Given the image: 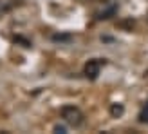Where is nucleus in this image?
Masks as SVG:
<instances>
[{
	"label": "nucleus",
	"mask_w": 148,
	"mask_h": 134,
	"mask_svg": "<svg viewBox=\"0 0 148 134\" xmlns=\"http://www.w3.org/2000/svg\"><path fill=\"white\" fill-rule=\"evenodd\" d=\"M139 120H141L143 123H148V102H146L145 109L141 111V114H139Z\"/></svg>",
	"instance_id": "obj_5"
},
{
	"label": "nucleus",
	"mask_w": 148,
	"mask_h": 134,
	"mask_svg": "<svg viewBox=\"0 0 148 134\" xmlns=\"http://www.w3.org/2000/svg\"><path fill=\"white\" fill-rule=\"evenodd\" d=\"M20 6V0H0V17L14 11Z\"/></svg>",
	"instance_id": "obj_3"
},
{
	"label": "nucleus",
	"mask_w": 148,
	"mask_h": 134,
	"mask_svg": "<svg viewBox=\"0 0 148 134\" xmlns=\"http://www.w3.org/2000/svg\"><path fill=\"white\" fill-rule=\"evenodd\" d=\"M146 20H148V13H146Z\"/></svg>",
	"instance_id": "obj_7"
},
{
	"label": "nucleus",
	"mask_w": 148,
	"mask_h": 134,
	"mask_svg": "<svg viewBox=\"0 0 148 134\" xmlns=\"http://www.w3.org/2000/svg\"><path fill=\"white\" fill-rule=\"evenodd\" d=\"M60 116H62V120L65 123L71 125V127H74V129H78V127H81V125L85 123L83 111H81L79 107H76V105H65V107H62Z\"/></svg>",
	"instance_id": "obj_1"
},
{
	"label": "nucleus",
	"mask_w": 148,
	"mask_h": 134,
	"mask_svg": "<svg viewBox=\"0 0 148 134\" xmlns=\"http://www.w3.org/2000/svg\"><path fill=\"white\" fill-rule=\"evenodd\" d=\"M96 2H107V0H96Z\"/></svg>",
	"instance_id": "obj_6"
},
{
	"label": "nucleus",
	"mask_w": 148,
	"mask_h": 134,
	"mask_svg": "<svg viewBox=\"0 0 148 134\" xmlns=\"http://www.w3.org/2000/svg\"><path fill=\"white\" fill-rule=\"evenodd\" d=\"M123 113H125L123 105H117V103H112V105H110V116L112 118H119Z\"/></svg>",
	"instance_id": "obj_4"
},
{
	"label": "nucleus",
	"mask_w": 148,
	"mask_h": 134,
	"mask_svg": "<svg viewBox=\"0 0 148 134\" xmlns=\"http://www.w3.org/2000/svg\"><path fill=\"white\" fill-rule=\"evenodd\" d=\"M99 71H101V60L98 58H92V60H88L83 67V74L88 78V80H96L99 76Z\"/></svg>",
	"instance_id": "obj_2"
}]
</instances>
